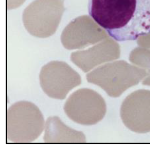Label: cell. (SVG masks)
Masks as SVG:
<instances>
[{
    "instance_id": "4",
    "label": "cell",
    "mask_w": 150,
    "mask_h": 150,
    "mask_svg": "<svg viewBox=\"0 0 150 150\" xmlns=\"http://www.w3.org/2000/svg\"><path fill=\"white\" fill-rule=\"evenodd\" d=\"M120 116L125 126L140 133L150 132V91L139 90L132 92L123 101Z\"/></svg>"
},
{
    "instance_id": "1",
    "label": "cell",
    "mask_w": 150,
    "mask_h": 150,
    "mask_svg": "<svg viewBox=\"0 0 150 150\" xmlns=\"http://www.w3.org/2000/svg\"><path fill=\"white\" fill-rule=\"evenodd\" d=\"M100 26L119 41L150 34V0H90Z\"/></svg>"
},
{
    "instance_id": "3",
    "label": "cell",
    "mask_w": 150,
    "mask_h": 150,
    "mask_svg": "<svg viewBox=\"0 0 150 150\" xmlns=\"http://www.w3.org/2000/svg\"><path fill=\"white\" fill-rule=\"evenodd\" d=\"M64 110L68 116L74 122L91 125L103 118L106 105L100 95L92 90L84 88L76 91L70 96Z\"/></svg>"
},
{
    "instance_id": "5",
    "label": "cell",
    "mask_w": 150,
    "mask_h": 150,
    "mask_svg": "<svg viewBox=\"0 0 150 150\" xmlns=\"http://www.w3.org/2000/svg\"><path fill=\"white\" fill-rule=\"evenodd\" d=\"M41 86L47 94L63 99L69 91L79 83L70 77V68L65 63L51 61L42 68L39 74Z\"/></svg>"
},
{
    "instance_id": "6",
    "label": "cell",
    "mask_w": 150,
    "mask_h": 150,
    "mask_svg": "<svg viewBox=\"0 0 150 150\" xmlns=\"http://www.w3.org/2000/svg\"><path fill=\"white\" fill-rule=\"evenodd\" d=\"M26 0H7L8 10L15 9L21 5Z\"/></svg>"
},
{
    "instance_id": "2",
    "label": "cell",
    "mask_w": 150,
    "mask_h": 150,
    "mask_svg": "<svg viewBox=\"0 0 150 150\" xmlns=\"http://www.w3.org/2000/svg\"><path fill=\"white\" fill-rule=\"evenodd\" d=\"M64 9L63 0H35L23 12L24 26L34 36L50 37L56 31Z\"/></svg>"
}]
</instances>
